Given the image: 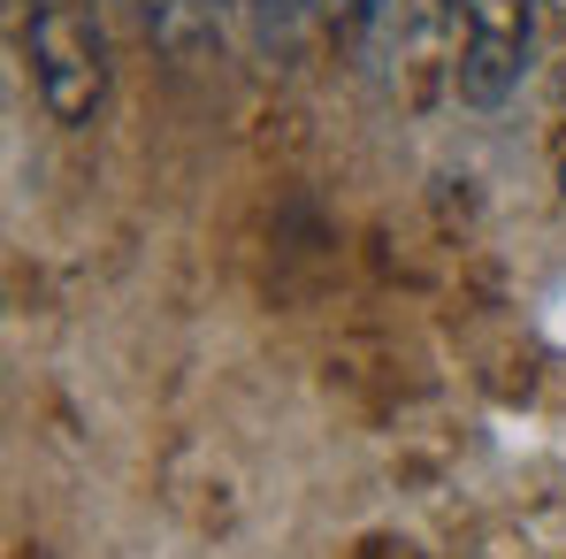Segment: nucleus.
I'll return each mask as SVG.
<instances>
[{
    "instance_id": "obj_3",
    "label": "nucleus",
    "mask_w": 566,
    "mask_h": 559,
    "mask_svg": "<svg viewBox=\"0 0 566 559\" xmlns=\"http://www.w3.org/2000/svg\"><path fill=\"white\" fill-rule=\"evenodd\" d=\"M214 8H222V0H146V15H154V31H161V39H177V46H185L191 31H199V23L214 15Z\"/></svg>"
},
{
    "instance_id": "obj_7",
    "label": "nucleus",
    "mask_w": 566,
    "mask_h": 559,
    "mask_svg": "<svg viewBox=\"0 0 566 559\" xmlns=\"http://www.w3.org/2000/svg\"><path fill=\"white\" fill-rule=\"evenodd\" d=\"M559 8H566V0H559Z\"/></svg>"
},
{
    "instance_id": "obj_1",
    "label": "nucleus",
    "mask_w": 566,
    "mask_h": 559,
    "mask_svg": "<svg viewBox=\"0 0 566 559\" xmlns=\"http://www.w3.org/2000/svg\"><path fill=\"white\" fill-rule=\"evenodd\" d=\"M31 77L54 123H93L107 100V46L85 0H31Z\"/></svg>"
},
{
    "instance_id": "obj_6",
    "label": "nucleus",
    "mask_w": 566,
    "mask_h": 559,
    "mask_svg": "<svg viewBox=\"0 0 566 559\" xmlns=\"http://www.w3.org/2000/svg\"><path fill=\"white\" fill-rule=\"evenodd\" d=\"M559 199H566V154H559Z\"/></svg>"
},
{
    "instance_id": "obj_5",
    "label": "nucleus",
    "mask_w": 566,
    "mask_h": 559,
    "mask_svg": "<svg viewBox=\"0 0 566 559\" xmlns=\"http://www.w3.org/2000/svg\"><path fill=\"white\" fill-rule=\"evenodd\" d=\"M322 15H337V23H360V15H376V0H314Z\"/></svg>"
},
{
    "instance_id": "obj_4",
    "label": "nucleus",
    "mask_w": 566,
    "mask_h": 559,
    "mask_svg": "<svg viewBox=\"0 0 566 559\" xmlns=\"http://www.w3.org/2000/svg\"><path fill=\"white\" fill-rule=\"evenodd\" d=\"M245 8H253V23H261V39L276 46V39H291V23H298V8H306V0H245Z\"/></svg>"
},
{
    "instance_id": "obj_2",
    "label": "nucleus",
    "mask_w": 566,
    "mask_h": 559,
    "mask_svg": "<svg viewBox=\"0 0 566 559\" xmlns=\"http://www.w3.org/2000/svg\"><path fill=\"white\" fill-rule=\"evenodd\" d=\"M544 0H460V62L452 85L468 107H505L528 77V39H536Z\"/></svg>"
}]
</instances>
